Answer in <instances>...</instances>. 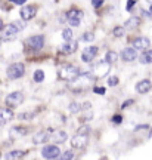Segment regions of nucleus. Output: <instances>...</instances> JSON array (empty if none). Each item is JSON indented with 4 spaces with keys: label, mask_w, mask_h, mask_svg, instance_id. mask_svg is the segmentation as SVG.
<instances>
[{
    "label": "nucleus",
    "mask_w": 152,
    "mask_h": 160,
    "mask_svg": "<svg viewBox=\"0 0 152 160\" xmlns=\"http://www.w3.org/2000/svg\"><path fill=\"white\" fill-rule=\"evenodd\" d=\"M62 37H64V40H71L73 39V31L69 28H65L62 31Z\"/></svg>",
    "instance_id": "nucleus-27"
},
{
    "label": "nucleus",
    "mask_w": 152,
    "mask_h": 160,
    "mask_svg": "<svg viewBox=\"0 0 152 160\" xmlns=\"http://www.w3.org/2000/svg\"><path fill=\"white\" fill-rule=\"evenodd\" d=\"M139 24H140V19H139V18H137V17H131V18H129V19L126 21V28H130V30L136 28Z\"/></svg>",
    "instance_id": "nucleus-20"
},
{
    "label": "nucleus",
    "mask_w": 152,
    "mask_h": 160,
    "mask_svg": "<svg viewBox=\"0 0 152 160\" xmlns=\"http://www.w3.org/2000/svg\"><path fill=\"white\" fill-rule=\"evenodd\" d=\"M25 154V153H24V151H21V150H15V151H11V153H7V154H6V159H21V157H22V156Z\"/></svg>",
    "instance_id": "nucleus-23"
},
{
    "label": "nucleus",
    "mask_w": 152,
    "mask_h": 160,
    "mask_svg": "<svg viewBox=\"0 0 152 160\" xmlns=\"http://www.w3.org/2000/svg\"><path fill=\"white\" fill-rule=\"evenodd\" d=\"M121 122H123V119H121V116L120 114H115L112 117V123H115V125H120Z\"/></svg>",
    "instance_id": "nucleus-33"
},
{
    "label": "nucleus",
    "mask_w": 152,
    "mask_h": 160,
    "mask_svg": "<svg viewBox=\"0 0 152 160\" xmlns=\"http://www.w3.org/2000/svg\"><path fill=\"white\" fill-rule=\"evenodd\" d=\"M53 141L58 144H62L67 141V132L64 131H56L55 133H53Z\"/></svg>",
    "instance_id": "nucleus-18"
},
{
    "label": "nucleus",
    "mask_w": 152,
    "mask_h": 160,
    "mask_svg": "<svg viewBox=\"0 0 152 160\" xmlns=\"http://www.w3.org/2000/svg\"><path fill=\"white\" fill-rule=\"evenodd\" d=\"M36 6H24L22 9H21V18H22L24 21H28L31 18H34L36 15Z\"/></svg>",
    "instance_id": "nucleus-11"
},
{
    "label": "nucleus",
    "mask_w": 152,
    "mask_h": 160,
    "mask_svg": "<svg viewBox=\"0 0 152 160\" xmlns=\"http://www.w3.org/2000/svg\"><path fill=\"white\" fill-rule=\"evenodd\" d=\"M67 18L68 19H80L83 18V11H78V9H71V11L67 13Z\"/></svg>",
    "instance_id": "nucleus-19"
},
{
    "label": "nucleus",
    "mask_w": 152,
    "mask_h": 160,
    "mask_svg": "<svg viewBox=\"0 0 152 160\" xmlns=\"http://www.w3.org/2000/svg\"><path fill=\"white\" fill-rule=\"evenodd\" d=\"M12 117H13V111H12L11 108L7 110V108H3V110H0V126L2 125H5L7 120H11Z\"/></svg>",
    "instance_id": "nucleus-16"
},
{
    "label": "nucleus",
    "mask_w": 152,
    "mask_h": 160,
    "mask_svg": "<svg viewBox=\"0 0 152 160\" xmlns=\"http://www.w3.org/2000/svg\"><path fill=\"white\" fill-rule=\"evenodd\" d=\"M68 22L71 24L73 27H78V25H80V19H68Z\"/></svg>",
    "instance_id": "nucleus-36"
},
{
    "label": "nucleus",
    "mask_w": 152,
    "mask_h": 160,
    "mask_svg": "<svg viewBox=\"0 0 152 160\" xmlns=\"http://www.w3.org/2000/svg\"><path fill=\"white\" fill-rule=\"evenodd\" d=\"M108 85H109V86L118 85V77H117V76H114V77H109V80H108Z\"/></svg>",
    "instance_id": "nucleus-29"
},
{
    "label": "nucleus",
    "mask_w": 152,
    "mask_h": 160,
    "mask_svg": "<svg viewBox=\"0 0 152 160\" xmlns=\"http://www.w3.org/2000/svg\"><path fill=\"white\" fill-rule=\"evenodd\" d=\"M139 61H140L142 64H152V51H146L139 58Z\"/></svg>",
    "instance_id": "nucleus-22"
},
{
    "label": "nucleus",
    "mask_w": 152,
    "mask_h": 160,
    "mask_svg": "<svg viewBox=\"0 0 152 160\" xmlns=\"http://www.w3.org/2000/svg\"><path fill=\"white\" fill-rule=\"evenodd\" d=\"M78 133H84V135H87V133H89V128H87V126L80 128V132H78Z\"/></svg>",
    "instance_id": "nucleus-39"
},
{
    "label": "nucleus",
    "mask_w": 152,
    "mask_h": 160,
    "mask_svg": "<svg viewBox=\"0 0 152 160\" xmlns=\"http://www.w3.org/2000/svg\"><path fill=\"white\" fill-rule=\"evenodd\" d=\"M93 39H95V36L92 34V33H86V34L83 36V40H84V42H92Z\"/></svg>",
    "instance_id": "nucleus-32"
},
{
    "label": "nucleus",
    "mask_w": 152,
    "mask_h": 160,
    "mask_svg": "<svg viewBox=\"0 0 152 160\" xmlns=\"http://www.w3.org/2000/svg\"><path fill=\"white\" fill-rule=\"evenodd\" d=\"M121 57H123L124 61H127V62H131V61H135L136 58H137V53H136V49L135 48H126L121 53Z\"/></svg>",
    "instance_id": "nucleus-13"
},
{
    "label": "nucleus",
    "mask_w": 152,
    "mask_h": 160,
    "mask_svg": "<svg viewBox=\"0 0 152 160\" xmlns=\"http://www.w3.org/2000/svg\"><path fill=\"white\" fill-rule=\"evenodd\" d=\"M105 58H107V61L109 64H112V62H115V61H117V53H115V52H112V51H109L107 53V57H105Z\"/></svg>",
    "instance_id": "nucleus-25"
},
{
    "label": "nucleus",
    "mask_w": 152,
    "mask_h": 160,
    "mask_svg": "<svg viewBox=\"0 0 152 160\" xmlns=\"http://www.w3.org/2000/svg\"><path fill=\"white\" fill-rule=\"evenodd\" d=\"M77 46H78V43L77 42H73V40H67V43L62 46V52L64 53H73V52L77 51Z\"/></svg>",
    "instance_id": "nucleus-15"
},
{
    "label": "nucleus",
    "mask_w": 152,
    "mask_h": 160,
    "mask_svg": "<svg viewBox=\"0 0 152 160\" xmlns=\"http://www.w3.org/2000/svg\"><path fill=\"white\" fill-rule=\"evenodd\" d=\"M59 148H58L56 145H47L45 148L41 150V156L46 157V159H58L59 157Z\"/></svg>",
    "instance_id": "nucleus-8"
},
{
    "label": "nucleus",
    "mask_w": 152,
    "mask_h": 160,
    "mask_svg": "<svg viewBox=\"0 0 152 160\" xmlns=\"http://www.w3.org/2000/svg\"><path fill=\"white\" fill-rule=\"evenodd\" d=\"M135 3H136V0H129V2H127V11H131V8H133V6H135Z\"/></svg>",
    "instance_id": "nucleus-37"
},
{
    "label": "nucleus",
    "mask_w": 152,
    "mask_h": 160,
    "mask_svg": "<svg viewBox=\"0 0 152 160\" xmlns=\"http://www.w3.org/2000/svg\"><path fill=\"white\" fill-rule=\"evenodd\" d=\"M109 70H111V64L108 62V61L99 62L95 67V76H97V77H103V76H107L108 73H109Z\"/></svg>",
    "instance_id": "nucleus-9"
},
{
    "label": "nucleus",
    "mask_w": 152,
    "mask_h": 160,
    "mask_svg": "<svg viewBox=\"0 0 152 160\" xmlns=\"http://www.w3.org/2000/svg\"><path fill=\"white\" fill-rule=\"evenodd\" d=\"M27 45H28L30 49H33V51H39L43 48L45 45V37L43 36H33V37H28L27 39Z\"/></svg>",
    "instance_id": "nucleus-6"
},
{
    "label": "nucleus",
    "mask_w": 152,
    "mask_h": 160,
    "mask_svg": "<svg viewBox=\"0 0 152 160\" xmlns=\"http://www.w3.org/2000/svg\"><path fill=\"white\" fill-rule=\"evenodd\" d=\"M2 28H3V21L0 19V31H2Z\"/></svg>",
    "instance_id": "nucleus-43"
},
{
    "label": "nucleus",
    "mask_w": 152,
    "mask_h": 160,
    "mask_svg": "<svg viewBox=\"0 0 152 160\" xmlns=\"http://www.w3.org/2000/svg\"><path fill=\"white\" fill-rule=\"evenodd\" d=\"M13 24H15V27H17V28L19 30V31H21V30H22L24 27H25V24H24L22 21H15V22H13Z\"/></svg>",
    "instance_id": "nucleus-34"
},
{
    "label": "nucleus",
    "mask_w": 152,
    "mask_h": 160,
    "mask_svg": "<svg viewBox=\"0 0 152 160\" xmlns=\"http://www.w3.org/2000/svg\"><path fill=\"white\" fill-rule=\"evenodd\" d=\"M96 53H97V48L96 46H87L83 51V53H81V59L84 62H90L92 59L96 57Z\"/></svg>",
    "instance_id": "nucleus-10"
},
{
    "label": "nucleus",
    "mask_w": 152,
    "mask_h": 160,
    "mask_svg": "<svg viewBox=\"0 0 152 160\" xmlns=\"http://www.w3.org/2000/svg\"><path fill=\"white\" fill-rule=\"evenodd\" d=\"M11 2L13 3V5H24L27 0H11Z\"/></svg>",
    "instance_id": "nucleus-40"
},
{
    "label": "nucleus",
    "mask_w": 152,
    "mask_h": 160,
    "mask_svg": "<svg viewBox=\"0 0 152 160\" xmlns=\"http://www.w3.org/2000/svg\"><path fill=\"white\" fill-rule=\"evenodd\" d=\"M83 108H86V110H87V108H90V102H86L84 105H83Z\"/></svg>",
    "instance_id": "nucleus-42"
},
{
    "label": "nucleus",
    "mask_w": 152,
    "mask_h": 160,
    "mask_svg": "<svg viewBox=\"0 0 152 160\" xmlns=\"http://www.w3.org/2000/svg\"><path fill=\"white\" fill-rule=\"evenodd\" d=\"M86 145H87V135H84V133H78V135L73 137V139H71V147L73 148L83 150Z\"/></svg>",
    "instance_id": "nucleus-7"
},
{
    "label": "nucleus",
    "mask_w": 152,
    "mask_h": 160,
    "mask_svg": "<svg viewBox=\"0 0 152 160\" xmlns=\"http://www.w3.org/2000/svg\"><path fill=\"white\" fill-rule=\"evenodd\" d=\"M3 34H2V40H7V42H11V40H13L15 37H17L18 31L19 30L15 27V24H9V25H6V27H3Z\"/></svg>",
    "instance_id": "nucleus-5"
},
{
    "label": "nucleus",
    "mask_w": 152,
    "mask_h": 160,
    "mask_svg": "<svg viewBox=\"0 0 152 160\" xmlns=\"http://www.w3.org/2000/svg\"><path fill=\"white\" fill-rule=\"evenodd\" d=\"M93 92L97 93V95H103V93H105V88H97V86H95V88H93Z\"/></svg>",
    "instance_id": "nucleus-31"
},
{
    "label": "nucleus",
    "mask_w": 152,
    "mask_h": 160,
    "mask_svg": "<svg viewBox=\"0 0 152 160\" xmlns=\"http://www.w3.org/2000/svg\"><path fill=\"white\" fill-rule=\"evenodd\" d=\"M47 138H49L47 132L40 131V132H37V133L33 137V142L34 144H43V142H46V141H47Z\"/></svg>",
    "instance_id": "nucleus-17"
},
{
    "label": "nucleus",
    "mask_w": 152,
    "mask_h": 160,
    "mask_svg": "<svg viewBox=\"0 0 152 160\" xmlns=\"http://www.w3.org/2000/svg\"><path fill=\"white\" fill-rule=\"evenodd\" d=\"M112 33H114V36H115V37H121V36L124 34V28H123V27H115Z\"/></svg>",
    "instance_id": "nucleus-28"
},
{
    "label": "nucleus",
    "mask_w": 152,
    "mask_h": 160,
    "mask_svg": "<svg viewBox=\"0 0 152 160\" xmlns=\"http://www.w3.org/2000/svg\"><path fill=\"white\" fill-rule=\"evenodd\" d=\"M2 42H3V40H2V37H0V45H2Z\"/></svg>",
    "instance_id": "nucleus-45"
},
{
    "label": "nucleus",
    "mask_w": 152,
    "mask_h": 160,
    "mask_svg": "<svg viewBox=\"0 0 152 160\" xmlns=\"http://www.w3.org/2000/svg\"><path fill=\"white\" fill-rule=\"evenodd\" d=\"M25 133H27L25 128H12V129H11V137L12 138L22 137V135H25Z\"/></svg>",
    "instance_id": "nucleus-21"
},
{
    "label": "nucleus",
    "mask_w": 152,
    "mask_h": 160,
    "mask_svg": "<svg viewBox=\"0 0 152 160\" xmlns=\"http://www.w3.org/2000/svg\"><path fill=\"white\" fill-rule=\"evenodd\" d=\"M59 79L61 80H65V82H73L77 76H78V70L73 67V65H67L64 68L59 70Z\"/></svg>",
    "instance_id": "nucleus-3"
},
{
    "label": "nucleus",
    "mask_w": 152,
    "mask_h": 160,
    "mask_svg": "<svg viewBox=\"0 0 152 160\" xmlns=\"http://www.w3.org/2000/svg\"><path fill=\"white\" fill-rule=\"evenodd\" d=\"M133 102H135L133 99H127V101H124V102H123V105H121V108H127V107H130V105H131Z\"/></svg>",
    "instance_id": "nucleus-35"
},
{
    "label": "nucleus",
    "mask_w": 152,
    "mask_h": 160,
    "mask_svg": "<svg viewBox=\"0 0 152 160\" xmlns=\"http://www.w3.org/2000/svg\"><path fill=\"white\" fill-rule=\"evenodd\" d=\"M149 89H151V82L149 80H142V82H139L137 85H136V91H137V93H148L149 92Z\"/></svg>",
    "instance_id": "nucleus-14"
},
{
    "label": "nucleus",
    "mask_w": 152,
    "mask_h": 160,
    "mask_svg": "<svg viewBox=\"0 0 152 160\" xmlns=\"http://www.w3.org/2000/svg\"><path fill=\"white\" fill-rule=\"evenodd\" d=\"M92 5L95 6V8H99V6L102 5V0H93V2H92Z\"/></svg>",
    "instance_id": "nucleus-41"
},
{
    "label": "nucleus",
    "mask_w": 152,
    "mask_h": 160,
    "mask_svg": "<svg viewBox=\"0 0 152 160\" xmlns=\"http://www.w3.org/2000/svg\"><path fill=\"white\" fill-rule=\"evenodd\" d=\"M95 82V76L89 74V73H84V74H78L75 79L73 80V91L78 92V91H84L87 88H90V85H93Z\"/></svg>",
    "instance_id": "nucleus-1"
},
{
    "label": "nucleus",
    "mask_w": 152,
    "mask_h": 160,
    "mask_svg": "<svg viewBox=\"0 0 152 160\" xmlns=\"http://www.w3.org/2000/svg\"><path fill=\"white\" fill-rule=\"evenodd\" d=\"M43 80H45L43 70H36V71H34V82H36V83H41Z\"/></svg>",
    "instance_id": "nucleus-24"
},
{
    "label": "nucleus",
    "mask_w": 152,
    "mask_h": 160,
    "mask_svg": "<svg viewBox=\"0 0 152 160\" xmlns=\"http://www.w3.org/2000/svg\"><path fill=\"white\" fill-rule=\"evenodd\" d=\"M68 110H69V113H78L80 110H81V107H80V104H77V102H71L69 107H68Z\"/></svg>",
    "instance_id": "nucleus-26"
},
{
    "label": "nucleus",
    "mask_w": 152,
    "mask_h": 160,
    "mask_svg": "<svg viewBox=\"0 0 152 160\" xmlns=\"http://www.w3.org/2000/svg\"><path fill=\"white\" fill-rule=\"evenodd\" d=\"M133 48L137 51L146 49V48H149V39L148 37H137V39L133 40Z\"/></svg>",
    "instance_id": "nucleus-12"
},
{
    "label": "nucleus",
    "mask_w": 152,
    "mask_h": 160,
    "mask_svg": "<svg viewBox=\"0 0 152 160\" xmlns=\"http://www.w3.org/2000/svg\"><path fill=\"white\" fill-rule=\"evenodd\" d=\"M24 73H25V67H24L22 62L12 64V65H9L7 70H6V76L11 80H17V79H19V77H22Z\"/></svg>",
    "instance_id": "nucleus-2"
},
{
    "label": "nucleus",
    "mask_w": 152,
    "mask_h": 160,
    "mask_svg": "<svg viewBox=\"0 0 152 160\" xmlns=\"http://www.w3.org/2000/svg\"><path fill=\"white\" fill-rule=\"evenodd\" d=\"M59 157H61V159L62 160H69V159H73V157H74V154H73V153H71V151H67V153H65V154H62V156H59Z\"/></svg>",
    "instance_id": "nucleus-30"
},
{
    "label": "nucleus",
    "mask_w": 152,
    "mask_h": 160,
    "mask_svg": "<svg viewBox=\"0 0 152 160\" xmlns=\"http://www.w3.org/2000/svg\"><path fill=\"white\" fill-rule=\"evenodd\" d=\"M19 119H33V114H30V113H22V114H19Z\"/></svg>",
    "instance_id": "nucleus-38"
},
{
    "label": "nucleus",
    "mask_w": 152,
    "mask_h": 160,
    "mask_svg": "<svg viewBox=\"0 0 152 160\" xmlns=\"http://www.w3.org/2000/svg\"><path fill=\"white\" fill-rule=\"evenodd\" d=\"M22 102H24V93L22 92H12L11 95H7V98H6V105H7L9 108L19 107Z\"/></svg>",
    "instance_id": "nucleus-4"
},
{
    "label": "nucleus",
    "mask_w": 152,
    "mask_h": 160,
    "mask_svg": "<svg viewBox=\"0 0 152 160\" xmlns=\"http://www.w3.org/2000/svg\"><path fill=\"white\" fill-rule=\"evenodd\" d=\"M146 2H148V3H149V5H151V3H152V0H146Z\"/></svg>",
    "instance_id": "nucleus-44"
}]
</instances>
